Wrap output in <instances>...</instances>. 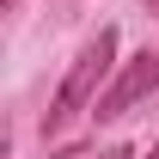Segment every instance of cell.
<instances>
[{
	"instance_id": "1",
	"label": "cell",
	"mask_w": 159,
	"mask_h": 159,
	"mask_svg": "<svg viewBox=\"0 0 159 159\" xmlns=\"http://www.w3.org/2000/svg\"><path fill=\"white\" fill-rule=\"evenodd\" d=\"M110 67H116V31L104 25L98 37L86 43L74 55V67H67V80H61V92L49 98V110H43V135H61L74 116H86V110H98L104 98V80H110Z\"/></svg>"
},
{
	"instance_id": "2",
	"label": "cell",
	"mask_w": 159,
	"mask_h": 159,
	"mask_svg": "<svg viewBox=\"0 0 159 159\" xmlns=\"http://www.w3.org/2000/svg\"><path fill=\"white\" fill-rule=\"evenodd\" d=\"M153 92H159V49H153V55H135L110 86H104L98 116H129V110H135L141 98H153Z\"/></svg>"
},
{
	"instance_id": "3",
	"label": "cell",
	"mask_w": 159,
	"mask_h": 159,
	"mask_svg": "<svg viewBox=\"0 0 159 159\" xmlns=\"http://www.w3.org/2000/svg\"><path fill=\"white\" fill-rule=\"evenodd\" d=\"M98 159H135V153H129V147H104Z\"/></svg>"
},
{
	"instance_id": "4",
	"label": "cell",
	"mask_w": 159,
	"mask_h": 159,
	"mask_svg": "<svg viewBox=\"0 0 159 159\" xmlns=\"http://www.w3.org/2000/svg\"><path fill=\"white\" fill-rule=\"evenodd\" d=\"M147 159H159V141H153V147H147Z\"/></svg>"
},
{
	"instance_id": "5",
	"label": "cell",
	"mask_w": 159,
	"mask_h": 159,
	"mask_svg": "<svg viewBox=\"0 0 159 159\" xmlns=\"http://www.w3.org/2000/svg\"><path fill=\"white\" fill-rule=\"evenodd\" d=\"M6 6H12V0H6Z\"/></svg>"
}]
</instances>
